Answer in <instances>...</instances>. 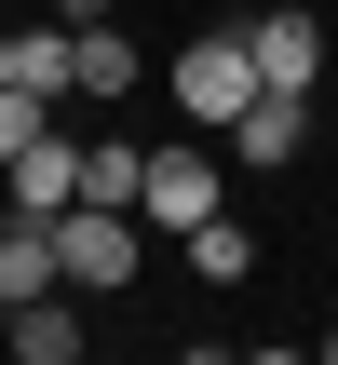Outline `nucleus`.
Instances as JSON below:
<instances>
[{"mask_svg":"<svg viewBox=\"0 0 338 365\" xmlns=\"http://www.w3.org/2000/svg\"><path fill=\"white\" fill-rule=\"evenodd\" d=\"M257 95H271V68H257V41H244V27H203V41L176 54V108H190L203 135H230Z\"/></svg>","mask_w":338,"mask_h":365,"instance_id":"nucleus-1","label":"nucleus"},{"mask_svg":"<svg viewBox=\"0 0 338 365\" xmlns=\"http://www.w3.org/2000/svg\"><path fill=\"white\" fill-rule=\"evenodd\" d=\"M54 257H68L81 298H122V284H135V217H122V203H68V217H54Z\"/></svg>","mask_w":338,"mask_h":365,"instance_id":"nucleus-2","label":"nucleus"},{"mask_svg":"<svg viewBox=\"0 0 338 365\" xmlns=\"http://www.w3.org/2000/svg\"><path fill=\"white\" fill-rule=\"evenodd\" d=\"M0 190H14V217H68V203H81V135H68V122L27 135V149L0 163Z\"/></svg>","mask_w":338,"mask_h":365,"instance_id":"nucleus-3","label":"nucleus"},{"mask_svg":"<svg viewBox=\"0 0 338 365\" xmlns=\"http://www.w3.org/2000/svg\"><path fill=\"white\" fill-rule=\"evenodd\" d=\"M244 41H257V68H271V95H312V81H325V27H312L298 0H271V14H244Z\"/></svg>","mask_w":338,"mask_h":365,"instance_id":"nucleus-4","label":"nucleus"},{"mask_svg":"<svg viewBox=\"0 0 338 365\" xmlns=\"http://www.w3.org/2000/svg\"><path fill=\"white\" fill-rule=\"evenodd\" d=\"M135 217H163V230H203V217H217V163H203V135L149 149V203H135Z\"/></svg>","mask_w":338,"mask_h":365,"instance_id":"nucleus-5","label":"nucleus"},{"mask_svg":"<svg viewBox=\"0 0 338 365\" xmlns=\"http://www.w3.org/2000/svg\"><path fill=\"white\" fill-rule=\"evenodd\" d=\"M68 284V257H54V217H0V325L27 312V298H54Z\"/></svg>","mask_w":338,"mask_h":365,"instance_id":"nucleus-6","label":"nucleus"},{"mask_svg":"<svg viewBox=\"0 0 338 365\" xmlns=\"http://www.w3.org/2000/svg\"><path fill=\"white\" fill-rule=\"evenodd\" d=\"M81 339H95V325H81V284H54V298H27V312L0 325V352H14V365H81Z\"/></svg>","mask_w":338,"mask_h":365,"instance_id":"nucleus-7","label":"nucleus"},{"mask_svg":"<svg viewBox=\"0 0 338 365\" xmlns=\"http://www.w3.org/2000/svg\"><path fill=\"white\" fill-rule=\"evenodd\" d=\"M312 149V95H257L244 122H230V163H257V176H285Z\"/></svg>","mask_w":338,"mask_h":365,"instance_id":"nucleus-8","label":"nucleus"},{"mask_svg":"<svg viewBox=\"0 0 338 365\" xmlns=\"http://www.w3.org/2000/svg\"><path fill=\"white\" fill-rule=\"evenodd\" d=\"M135 95V41L122 27H81V54H68V108H122Z\"/></svg>","mask_w":338,"mask_h":365,"instance_id":"nucleus-9","label":"nucleus"},{"mask_svg":"<svg viewBox=\"0 0 338 365\" xmlns=\"http://www.w3.org/2000/svg\"><path fill=\"white\" fill-rule=\"evenodd\" d=\"M81 203H122V217H135V203H149V149H135V135H81Z\"/></svg>","mask_w":338,"mask_h":365,"instance_id":"nucleus-10","label":"nucleus"},{"mask_svg":"<svg viewBox=\"0 0 338 365\" xmlns=\"http://www.w3.org/2000/svg\"><path fill=\"white\" fill-rule=\"evenodd\" d=\"M176 244H190V271H203V284H244V271H257V244H244L230 217H203V230H176Z\"/></svg>","mask_w":338,"mask_h":365,"instance_id":"nucleus-11","label":"nucleus"},{"mask_svg":"<svg viewBox=\"0 0 338 365\" xmlns=\"http://www.w3.org/2000/svg\"><path fill=\"white\" fill-rule=\"evenodd\" d=\"M0 27H14V0H0Z\"/></svg>","mask_w":338,"mask_h":365,"instance_id":"nucleus-12","label":"nucleus"},{"mask_svg":"<svg viewBox=\"0 0 338 365\" xmlns=\"http://www.w3.org/2000/svg\"><path fill=\"white\" fill-rule=\"evenodd\" d=\"M325 352H338V325H325Z\"/></svg>","mask_w":338,"mask_h":365,"instance_id":"nucleus-13","label":"nucleus"}]
</instances>
